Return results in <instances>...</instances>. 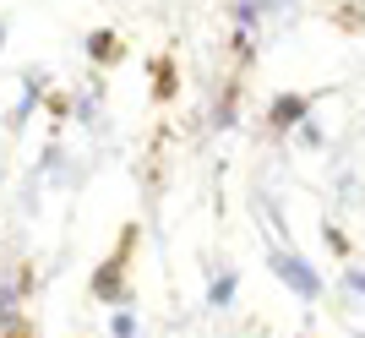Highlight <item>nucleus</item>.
I'll return each instance as SVG.
<instances>
[{
  "label": "nucleus",
  "instance_id": "obj_5",
  "mask_svg": "<svg viewBox=\"0 0 365 338\" xmlns=\"http://www.w3.org/2000/svg\"><path fill=\"white\" fill-rule=\"evenodd\" d=\"M82 49H88L93 71H109V66L125 61V44H120V33H115V28H93L88 39H82Z\"/></svg>",
  "mask_w": 365,
  "mask_h": 338
},
{
  "label": "nucleus",
  "instance_id": "obj_12",
  "mask_svg": "<svg viewBox=\"0 0 365 338\" xmlns=\"http://www.w3.org/2000/svg\"><path fill=\"white\" fill-rule=\"evenodd\" d=\"M0 338H33V322H28V317H16L11 327H0Z\"/></svg>",
  "mask_w": 365,
  "mask_h": 338
},
{
  "label": "nucleus",
  "instance_id": "obj_4",
  "mask_svg": "<svg viewBox=\"0 0 365 338\" xmlns=\"http://www.w3.org/2000/svg\"><path fill=\"white\" fill-rule=\"evenodd\" d=\"M273 273L284 278L294 295H305V300H317V295H322V273H311L294 251H273Z\"/></svg>",
  "mask_w": 365,
  "mask_h": 338
},
{
  "label": "nucleus",
  "instance_id": "obj_14",
  "mask_svg": "<svg viewBox=\"0 0 365 338\" xmlns=\"http://www.w3.org/2000/svg\"><path fill=\"white\" fill-rule=\"evenodd\" d=\"M6 39H11V16H0V55H6Z\"/></svg>",
  "mask_w": 365,
  "mask_h": 338
},
{
  "label": "nucleus",
  "instance_id": "obj_3",
  "mask_svg": "<svg viewBox=\"0 0 365 338\" xmlns=\"http://www.w3.org/2000/svg\"><path fill=\"white\" fill-rule=\"evenodd\" d=\"M44 93H49V71H44V66H28V71H22V98L6 109V126H11V131H22V126H28V115L44 104Z\"/></svg>",
  "mask_w": 365,
  "mask_h": 338
},
{
  "label": "nucleus",
  "instance_id": "obj_8",
  "mask_svg": "<svg viewBox=\"0 0 365 338\" xmlns=\"http://www.w3.org/2000/svg\"><path fill=\"white\" fill-rule=\"evenodd\" d=\"M262 16H278L273 11V0H235V28H262Z\"/></svg>",
  "mask_w": 365,
  "mask_h": 338
},
{
  "label": "nucleus",
  "instance_id": "obj_10",
  "mask_svg": "<svg viewBox=\"0 0 365 338\" xmlns=\"http://www.w3.org/2000/svg\"><path fill=\"white\" fill-rule=\"evenodd\" d=\"M235 284H240L235 273H218V278H213V290H207V300H213V306H224L229 295H235Z\"/></svg>",
  "mask_w": 365,
  "mask_h": 338
},
{
  "label": "nucleus",
  "instance_id": "obj_6",
  "mask_svg": "<svg viewBox=\"0 0 365 338\" xmlns=\"http://www.w3.org/2000/svg\"><path fill=\"white\" fill-rule=\"evenodd\" d=\"M148 77H153V104H175V93H180V61L169 49L148 61Z\"/></svg>",
  "mask_w": 365,
  "mask_h": 338
},
{
  "label": "nucleus",
  "instance_id": "obj_1",
  "mask_svg": "<svg viewBox=\"0 0 365 338\" xmlns=\"http://www.w3.org/2000/svg\"><path fill=\"white\" fill-rule=\"evenodd\" d=\"M137 246H142V224L131 218V224H120L115 251H109L88 278V295L98 306H131V257H137Z\"/></svg>",
  "mask_w": 365,
  "mask_h": 338
},
{
  "label": "nucleus",
  "instance_id": "obj_2",
  "mask_svg": "<svg viewBox=\"0 0 365 338\" xmlns=\"http://www.w3.org/2000/svg\"><path fill=\"white\" fill-rule=\"evenodd\" d=\"M317 109V93H273L267 104V137H294Z\"/></svg>",
  "mask_w": 365,
  "mask_h": 338
},
{
  "label": "nucleus",
  "instance_id": "obj_15",
  "mask_svg": "<svg viewBox=\"0 0 365 338\" xmlns=\"http://www.w3.org/2000/svg\"><path fill=\"white\" fill-rule=\"evenodd\" d=\"M289 6H294V0H273V11H289Z\"/></svg>",
  "mask_w": 365,
  "mask_h": 338
},
{
  "label": "nucleus",
  "instance_id": "obj_9",
  "mask_svg": "<svg viewBox=\"0 0 365 338\" xmlns=\"http://www.w3.org/2000/svg\"><path fill=\"white\" fill-rule=\"evenodd\" d=\"M44 109H49V115H55V126H61L66 115H71V93H61V88H49V93H44Z\"/></svg>",
  "mask_w": 365,
  "mask_h": 338
},
{
  "label": "nucleus",
  "instance_id": "obj_13",
  "mask_svg": "<svg viewBox=\"0 0 365 338\" xmlns=\"http://www.w3.org/2000/svg\"><path fill=\"white\" fill-rule=\"evenodd\" d=\"M327 246H333V251H338V257H349V240H344V235H338V230H333V224H327Z\"/></svg>",
  "mask_w": 365,
  "mask_h": 338
},
{
  "label": "nucleus",
  "instance_id": "obj_7",
  "mask_svg": "<svg viewBox=\"0 0 365 338\" xmlns=\"http://www.w3.org/2000/svg\"><path fill=\"white\" fill-rule=\"evenodd\" d=\"M240 77H245V71H235V77H229L224 88H218V104H213V131H229V126H235V115H240V98H245Z\"/></svg>",
  "mask_w": 365,
  "mask_h": 338
},
{
  "label": "nucleus",
  "instance_id": "obj_11",
  "mask_svg": "<svg viewBox=\"0 0 365 338\" xmlns=\"http://www.w3.org/2000/svg\"><path fill=\"white\" fill-rule=\"evenodd\" d=\"M109 333H115V338H137V317H131V311H115Z\"/></svg>",
  "mask_w": 365,
  "mask_h": 338
}]
</instances>
